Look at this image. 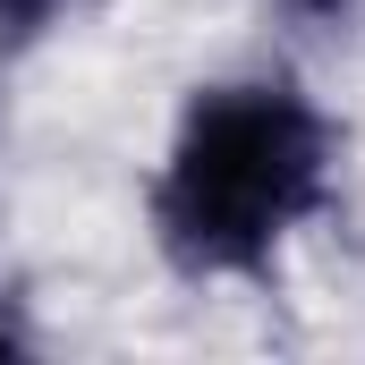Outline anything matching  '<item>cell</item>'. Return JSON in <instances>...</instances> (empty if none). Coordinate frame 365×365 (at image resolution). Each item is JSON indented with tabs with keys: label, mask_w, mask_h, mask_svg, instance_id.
<instances>
[{
	"label": "cell",
	"mask_w": 365,
	"mask_h": 365,
	"mask_svg": "<svg viewBox=\"0 0 365 365\" xmlns=\"http://www.w3.org/2000/svg\"><path fill=\"white\" fill-rule=\"evenodd\" d=\"M349 128L297 60H230L170 102L136 221L179 289H264L340 212Z\"/></svg>",
	"instance_id": "cell-1"
},
{
	"label": "cell",
	"mask_w": 365,
	"mask_h": 365,
	"mask_svg": "<svg viewBox=\"0 0 365 365\" xmlns=\"http://www.w3.org/2000/svg\"><path fill=\"white\" fill-rule=\"evenodd\" d=\"M93 9H102V0H0V68H17V60L68 43Z\"/></svg>",
	"instance_id": "cell-2"
},
{
	"label": "cell",
	"mask_w": 365,
	"mask_h": 365,
	"mask_svg": "<svg viewBox=\"0 0 365 365\" xmlns=\"http://www.w3.org/2000/svg\"><path fill=\"white\" fill-rule=\"evenodd\" d=\"M264 17L289 43H340L365 26V0H264Z\"/></svg>",
	"instance_id": "cell-3"
},
{
	"label": "cell",
	"mask_w": 365,
	"mask_h": 365,
	"mask_svg": "<svg viewBox=\"0 0 365 365\" xmlns=\"http://www.w3.org/2000/svg\"><path fill=\"white\" fill-rule=\"evenodd\" d=\"M34 349H43V331H34V323H26V306L0 289V357H34Z\"/></svg>",
	"instance_id": "cell-4"
},
{
	"label": "cell",
	"mask_w": 365,
	"mask_h": 365,
	"mask_svg": "<svg viewBox=\"0 0 365 365\" xmlns=\"http://www.w3.org/2000/svg\"><path fill=\"white\" fill-rule=\"evenodd\" d=\"M0 128H9V110H0Z\"/></svg>",
	"instance_id": "cell-5"
}]
</instances>
